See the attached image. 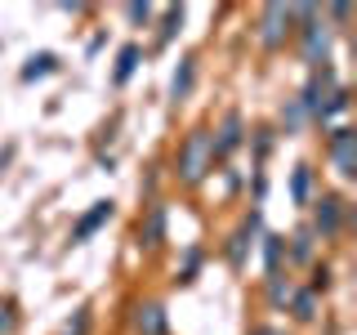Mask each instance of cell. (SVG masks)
<instances>
[{
  "mask_svg": "<svg viewBox=\"0 0 357 335\" xmlns=\"http://www.w3.org/2000/svg\"><path fill=\"white\" fill-rule=\"evenodd\" d=\"M317 223H321V228H326V232H331V228H335V223H340V201H331V197H326V201H321V210H317Z\"/></svg>",
  "mask_w": 357,
  "mask_h": 335,
  "instance_id": "cell-6",
  "label": "cell"
},
{
  "mask_svg": "<svg viewBox=\"0 0 357 335\" xmlns=\"http://www.w3.org/2000/svg\"><path fill=\"white\" fill-rule=\"evenodd\" d=\"M161 327H165V322H161V308H156V304L139 308V331L143 335H161Z\"/></svg>",
  "mask_w": 357,
  "mask_h": 335,
  "instance_id": "cell-5",
  "label": "cell"
},
{
  "mask_svg": "<svg viewBox=\"0 0 357 335\" xmlns=\"http://www.w3.org/2000/svg\"><path fill=\"white\" fill-rule=\"evenodd\" d=\"M188 85H192V59H188V63H183V72L174 76V98H183V94H188Z\"/></svg>",
  "mask_w": 357,
  "mask_h": 335,
  "instance_id": "cell-8",
  "label": "cell"
},
{
  "mask_svg": "<svg viewBox=\"0 0 357 335\" xmlns=\"http://www.w3.org/2000/svg\"><path fill=\"white\" fill-rule=\"evenodd\" d=\"M237 130H241V121H237V117H228V126H223V139H219V148H223V152L237 148Z\"/></svg>",
  "mask_w": 357,
  "mask_h": 335,
  "instance_id": "cell-7",
  "label": "cell"
},
{
  "mask_svg": "<svg viewBox=\"0 0 357 335\" xmlns=\"http://www.w3.org/2000/svg\"><path fill=\"white\" fill-rule=\"evenodd\" d=\"M134 59H139V50H126V54H121V67H116V76H121V81H126V76H130Z\"/></svg>",
  "mask_w": 357,
  "mask_h": 335,
  "instance_id": "cell-9",
  "label": "cell"
},
{
  "mask_svg": "<svg viewBox=\"0 0 357 335\" xmlns=\"http://www.w3.org/2000/svg\"><path fill=\"white\" fill-rule=\"evenodd\" d=\"M282 22H290V14H286L282 5H268V9H264V40H268V45L282 40Z\"/></svg>",
  "mask_w": 357,
  "mask_h": 335,
  "instance_id": "cell-2",
  "label": "cell"
},
{
  "mask_svg": "<svg viewBox=\"0 0 357 335\" xmlns=\"http://www.w3.org/2000/svg\"><path fill=\"white\" fill-rule=\"evenodd\" d=\"M255 335H282V331H277V327H259V331H255Z\"/></svg>",
  "mask_w": 357,
  "mask_h": 335,
  "instance_id": "cell-10",
  "label": "cell"
},
{
  "mask_svg": "<svg viewBox=\"0 0 357 335\" xmlns=\"http://www.w3.org/2000/svg\"><path fill=\"white\" fill-rule=\"evenodd\" d=\"M210 161H215V139H210L206 130L188 134L183 152H178V170H183V179H188V184H197V179L210 170Z\"/></svg>",
  "mask_w": 357,
  "mask_h": 335,
  "instance_id": "cell-1",
  "label": "cell"
},
{
  "mask_svg": "<svg viewBox=\"0 0 357 335\" xmlns=\"http://www.w3.org/2000/svg\"><path fill=\"white\" fill-rule=\"evenodd\" d=\"M335 161H340V174L349 179L353 174V134L340 130V139H335Z\"/></svg>",
  "mask_w": 357,
  "mask_h": 335,
  "instance_id": "cell-3",
  "label": "cell"
},
{
  "mask_svg": "<svg viewBox=\"0 0 357 335\" xmlns=\"http://www.w3.org/2000/svg\"><path fill=\"white\" fill-rule=\"evenodd\" d=\"M107 215H112V201H98V206H94V210H89V215L81 219V228H76V241L89 237V232H94V228H98V223H103Z\"/></svg>",
  "mask_w": 357,
  "mask_h": 335,
  "instance_id": "cell-4",
  "label": "cell"
}]
</instances>
